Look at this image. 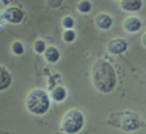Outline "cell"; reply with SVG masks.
<instances>
[{
	"mask_svg": "<svg viewBox=\"0 0 146 134\" xmlns=\"http://www.w3.org/2000/svg\"><path fill=\"white\" fill-rule=\"evenodd\" d=\"M92 81L101 93H110L116 85V72L109 61L97 59L92 67Z\"/></svg>",
	"mask_w": 146,
	"mask_h": 134,
	"instance_id": "1",
	"label": "cell"
},
{
	"mask_svg": "<svg viewBox=\"0 0 146 134\" xmlns=\"http://www.w3.org/2000/svg\"><path fill=\"white\" fill-rule=\"evenodd\" d=\"M50 106L49 96L43 89H33L26 96V108L30 114L41 116L47 114Z\"/></svg>",
	"mask_w": 146,
	"mask_h": 134,
	"instance_id": "2",
	"label": "cell"
},
{
	"mask_svg": "<svg viewBox=\"0 0 146 134\" xmlns=\"http://www.w3.org/2000/svg\"><path fill=\"white\" fill-rule=\"evenodd\" d=\"M109 124L120 128L123 131H136L141 126V119L137 114L132 111H119L110 115L108 120Z\"/></svg>",
	"mask_w": 146,
	"mask_h": 134,
	"instance_id": "3",
	"label": "cell"
},
{
	"mask_svg": "<svg viewBox=\"0 0 146 134\" xmlns=\"http://www.w3.org/2000/svg\"><path fill=\"white\" fill-rule=\"evenodd\" d=\"M84 126V115L76 108L69 110L61 120V130L66 134H76Z\"/></svg>",
	"mask_w": 146,
	"mask_h": 134,
	"instance_id": "4",
	"label": "cell"
},
{
	"mask_svg": "<svg viewBox=\"0 0 146 134\" xmlns=\"http://www.w3.org/2000/svg\"><path fill=\"white\" fill-rule=\"evenodd\" d=\"M4 19L9 23H13V25H17V23H21L23 21V17H25V13L21 8L18 7H8L5 11L1 14Z\"/></svg>",
	"mask_w": 146,
	"mask_h": 134,
	"instance_id": "5",
	"label": "cell"
},
{
	"mask_svg": "<svg viewBox=\"0 0 146 134\" xmlns=\"http://www.w3.org/2000/svg\"><path fill=\"white\" fill-rule=\"evenodd\" d=\"M106 48H108V52L110 53V54L118 55V54L124 53L128 49V44H127V41L121 38H113L108 41Z\"/></svg>",
	"mask_w": 146,
	"mask_h": 134,
	"instance_id": "6",
	"label": "cell"
},
{
	"mask_svg": "<svg viewBox=\"0 0 146 134\" xmlns=\"http://www.w3.org/2000/svg\"><path fill=\"white\" fill-rule=\"evenodd\" d=\"M113 23H114L113 17L109 13H105V12H101V13H98L94 17V25L100 30H105V31L110 30Z\"/></svg>",
	"mask_w": 146,
	"mask_h": 134,
	"instance_id": "7",
	"label": "cell"
},
{
	"mask_svg": "<svg viewBox=\"0 0 146 134\" xmlns=\"http://www.w3.org/2000/svg\"><path fill=\"white\" fill-rule=\"evenodd\" d=\"M141 27H142V22H141V19L138 17L131 16V17H127L123 21V28L129 34L138 32L141 30Z\"/></svg>",
	"mask_w": 146,
	"mask_h": 134,
	"instance_id": "8",
	"label": "cell"
},
{
	"mask_svg": "<svg viewBox=\"0 0 146 134\" xmlns=\"http://www.w3.org/2000/svg\"><path fill=\"white\" fill-rule=\"evenodd\" d=\"M12 84V74L7 67L0 65V92L5 90Z\"/></svg>",
	"mask_w": 146,
	"mask_h": 134,
	"instance_id": "9",
	"label": "cell"
},
{
	"mask_svg": "<svg viewBox=\"0 0 146 134\" xmlns=\"http://www.w3.org/2000/svg\"><path fill=\"white\" fill-rule=\"evenodd\" d=\"M120 8L124 12H137L142 8V0H120Z\"/></svg>",
	"mask_w": 146,
	"mask_h": 134,
	"instance_id": "10",
	"label": "cell"
},
{
	"mask_svg": "<svg viewBox=\"0 0 146 134\" xmlns=\"http://www.w3.org/2000/svg\"><path fill=\"white\" fill-rule=\"evenodd\" d=\"M43 54H44L45 61L49 63H56V62H58V59H60V50H58L56 47L45 48Z\"/></svg>",
	"mask_w": 146,
	"mask_h": 134,
	"instance_id": "11",
	"label": "cell"
},
{
	"mask_svg": "<svg viewBox=\"0 0 146 134\" xmlns=\"http://www.w3.org/2000/svg\"><path fill=\"white\" fill-rule=\"evenodd\" d=\"M67 92L64 86H56L52 88V92H50V97L53 98V101L56 102H64L66 99Z\"/></svg>",
	"mask_w": 146,
	"mask_h": 134,
	"instance_id": "12",
	"label": "cell"
},
{
	"mask_svg": "<svg viewBox=\"0 0 146 134\" xmlns=\"http://www.w3.org/2000/svg\"><path fill=\"white\" fill-rule=\"evenodd\" d=\"M76 9L79 13L83 14H87L92 11V3L89 0H80L79 3L76 4Z\"/></svg>",
	"mask_w": 146,
	"mask_h": 134,
	"instance_id": "13",
	"label": "cell"
},
{
	"mask_svg": "<svg viewBox=\"0 0 146 134\" xmlns=\"http://www.w3.org/2000/svg\"><path fill=\"white\" fill-rule=\"evenodd\" d=\"M12 52H13V54H16V55H22L23 53H25V47H23V44L18 40L13 41V43H12Z\"/></svg>",
	"mask_w": 146,
	"mask_h": 134,
	"instance_id": "14",
	"label": "cell"
},
{
	"mask_svg": "<svg viewBox=\"0 0 146 134\" xmlns=\"http://www.w3.org/2000/svg\"><path fill=\"white\" fill-rule=\"evenodd\" d=\"M45 48H47V45H45L44 40H41V39L35 40V43H34V50H35V53H38V54H43L44 50H45Z\"/></svg>",
	"mask_w": 146,
	"mask_h": 134,
	"instance_id": "15",
	"label": "cell"
},
{
	"mask_svg": "<svg viewBox=\"0 0 146 134\" xmlns=\"http://www.w3.org/2000/svg\"><path fill=\"white\" fill-rule=\"evenodd\" d=\"M62 38H64V41H66V43H72L75 40V38H76V35H75V31L72 28H66L64 31Z\"/></svg>",
	"mask_w": 146,
	"mask_h": 134,
	"instance_id": "16",
	"label": "cell"
},
{
	"mask_svg": "<svg viewBox=\"0 0 146 134\" xmlns=\"http://www.w3.org/2000/svg\"><path fill=\"white\" fill-rule=\"evenodd\" d=\"M75 25V21L74 18H72L71 16H66L64 17V19H62V26H64L65 28H72Z\"/></svg>",
	"mask_w": 146,
	"mask_h": 134,
	"instance_id": "17",
	"label": "cell"
},
{
	"mask_svg": "<svg viewBox=\"0 0 146 134\" xmlns=\"http://www.w3.org/2000/svg\"><path fill=\"white\" fill-rule=\"evenodd\" d=\"M62 3H64V0H47V4L50 8H58Z\"/></svg>",
	"mask_w": 146,
	"mask_h": 134,
	"instance_id": "18",
	"label": "cell"
},
{
	"mask_svg": "<svg viewBox=\"0 0 146 134\" xmlns=\"http://www.w3.org/2000/svg\"><path fill=\"white\" fill-rule=\"evenodd\" d=\"M141 41H142V45L146 48V32L142 35V39H141Z\"/></svg>",
	"mask_w": 146,
	"mask_h": 134,
	"instance_id": "19",
	"label": "cell"
}]
</instances>
